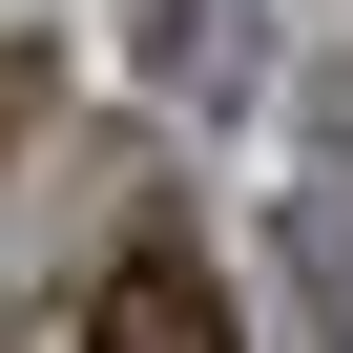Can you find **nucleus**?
<instances>
[{"instance_id":"obj_1","label":"nucleus","mask_w":353,"mask_h":353,"mask_svg":"<svg viewBox=\"0 0 353 353\" xmlns=\"http://www.w3.org/2000/svg\"><path fill=\"white\" fill-rule=\"evenodd\" d=\"M83 353H250V332H229V270H208L188 229H145V250L83 291Z\"/></svg>"}]
</instances>
